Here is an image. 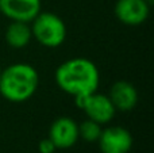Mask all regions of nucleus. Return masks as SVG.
Wrapping results in <instances>:
<instances>
[{
  "label": "nucleus",
  "mask_w": 154,
  "mask_h": 153,
  "mask_svg": "<svg viewBox=\"0 0 154 153\" xmlns=\"http://www.w3.org/2000/svg\"><path fill=\"white\" fill-rule=\"evenodd\" d=\"M38 151H39V153H54L57 151V148L53 144V141L49 137H46L39 141V144H38Z\"/></svg>",
  "instance_id": "obj_12"
},
{
  "label": "nucleus",
  "mask_w": 154,
  "mask_h": 153,
  "mask_svg": "<svg viewBox=\"0 0 154 153\" xmlns=\"http://www.w3.org/2000/svg\"><path fill=\"white\" fill-rule=\"evenodd\" d=\"M152 5L146 0H116L114 12L120 23L130 27L143 24L150 15Z\"/></svg>",
  "instance_id": "obj_6"
},
{
  "label": "nucleus",
  "mask_w": 154,
  "mask_h": 153,
  "mask_svg": "<svg viewBox=\"0 0 154 153\" xmlns=\"http://www.w3.org/2000/svg\"><path fill=\"white\" fill-rule=\"evenodd\" d=\"M97 144L101 153H128L133 148L134 138L126 127L108 126L101 130Z\"/></svg>",
  "instance_id": "obj_5"
},
{
  "label": "nucleus",
  "mask_w": 154,
  "mask_h": 153,
  "mask_svg": "<svg viewBox=\"0 0 154 153\" xmlns=\"http://www.w3.org/2000/svg\"><path fill=\"white\" fill-rule=\"evenodd\" d=\"M76 106L84 111L87 118L97 122L100 125H107L114 119L116 110L111 103L107 94H99L97 91L87 95V96L76 98Z\"/></svg>",
  "instance_id": "obj_4"
},
{
  "label": "nucleus",
  "mask_w": 154,
  "mask_h": 153,
  "mask_svg": "<svg viewBox=\"0 0 154 153\" xmlns=\"http://www.w3.org/2000/svg\"><path fill=\"white\" fill-rule=\"evenodd\" d=\"M54 79L62 92L76 99L97 91L100 72L89 58L73 57L60 64L54 73Z\"/></svg>",
  "instance_id": "obj_1"
},
{
  "label": "nucleus",
  "mask_w": 154,
  "mask_h": 153,
  "mask_svg": "<svg viewBox=\"0 0 154 153\" xmlns=\"http://www.w3.org/2000/svg\"><path fill=\"white\" fill-rule=\"evenodd\" d=\"M49 138L57 149H69L79 142V123L72 117H58L49 129Z\"/></svg>",
  "instance_id": "obj_7"
},
{
  "label": "nucleus",
  "mask_w": 154,
  "mask_h": 153,
  "mask_svg": "<svg viewBox=\"0 0 154 153\" xmlns=\"http://www.w3.org/2000/svg\"><path fill=\"white\" fill-rule=\"evenodd\" d=\"M4 38L10 48H12V49L26 48L30 43V41L32 39L30 23L11 20V23L8 24L7 29H5Z\"/></svg>",
  "instance_id": "obj_10"
},
{
  "label": "nucleus",
  "mask_w": 154,
  "mask_h": 153,
  "mask_svg": "<svg viewBox=\"0 0 154 153\" xmlns=\"http://www.w3.org/2000/svg\"><path fill=\"white\" fill-rule=\"evenodd\" d=\"M0 73H2V67H0Z\"/></svg>",
  "instance_id": "obj_14"
},
{
  "label": "nucleus",
  "mask_w": 154,
  "mask_h": 153,
  "mask_svg": "<svg viewBox=\"0 0 154 153\" xmlns=\"http://www.w3.org/2000/svg\"><path fill=\"white\" fill-rule=\"evenodd\" d=\"M41 11V0H0V14L10 20L31 23Z\"/></svg>",
  "instance_id": "obj_8"
},
{
  "label": "nucleus",
  "mask_w": 154,
  "mask_h": 153,
  "mask_svg": "<svg viewBox=\"0 0 154 153\" xmlns=\"http://www.w3.org/2000/svg\"><path fill=\"white\" fill-rule=\"evenodd\" d=\"M39 86L35 67L27 62H14L0 73V95L11 103H24L34 96Z\"/></svg>",
  "instance_id": "obj_2"
},
{
  "label": "nucleus",
  "mask_w": 154,
  "mask_h": 153,
  "mask_svg": "<svg viewBox=\"0 0 154 153\" xmlns=\"http://www.w3.org/2000/svg\"><path fill=\"white\" fill-rule=\"evenodd\" d=\"M31 34L38 43L49 49H56L65 42L68 29L61 16L50 11H41L31 24Z\"/></svg>",
  "instance_id": "obj_3"
},
{
  "label": "nucleus",
  "mask_w": 154,
  "mask_h": 153,
  "mask_svg": "<svg viewBox=\"0 0 154 153\" xmlns=\"http://www.w3.org/2000/svg\"><path fill=\"white\" fill-rule=\"evenodd\" d=\"M146 2H147V3H149V4H150V5H152V4H153V0H146Z\"/></svg>",
  "instance_id": "obj_13"
},
{
  "label": "nucleus",
  "mask_w": 154,
  "mask_h": 153,
  "mask_svg": "<svg viewBox=\"0 0 154 153\" xmlns=\"http://www.w3.org/2000/svg\"><path fill=\"white\" fill-rule=\"evenodd\" d=\"M103 130V125L87 118L79 123V137L85 142H97Z\"/></svg>",
  "instance_id": "obj_11"
},
{
  "label": "nucleus",
  "mask_w": 154,
  "mask_h": 153,
  "mask_svg": "<svg viewBox=\"0 0 154 153\" xmlns=\"http://www.w3.org/2000/svg\"><path fill=\"white\" fill-rule=\"evenodd\" d=\"M108 98L115 110L120 113H130L138 105L139 95L135 86L127 80H118L109 87Z\"/></svg>",
  "instance_id": "obj_9"
}]
</instances>
